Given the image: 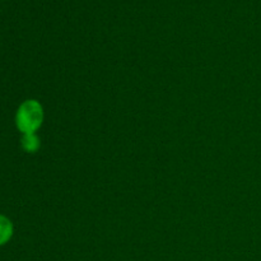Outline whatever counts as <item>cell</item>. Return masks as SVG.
Masks as SVG:
<instances>
[{
  "label": "cell",
  "instance_id": "obj_1",
  "mask_svg": "<svg viewBox=\"0 0 261 261\" xmlns=\"http://www.w3.org/2000/svg\"><path fill=\"white\" fill-rule=\"evenodd\" d=\"M42 106L36 99H27L23 102L15 114V125L22 134L36 133L38 127L42 125Z\"/></svg>",
  "mask_w": 261,
  "mask_h": 261
},
{
  "label": "cell",
  "instance_id": "obj_2",
  "mask_svg": "<svg viewBox=\"0 0 261 261\" xmlns=\"http://www.w3.org/2000/svg\"><path fill=\"white\" fill-rule=\"evenodd\" d=\"M13 236V224L5 216L0 214V246L7 244Z\"/></svg>",
  "mask_w": 261,
  "mask_h": 261
},
{
  "label": "cell",
  "instance_id": "obj_3",
  "mask_svg": "<svg viewBox=\"0 0 261 261\" xmlns=\"http://www.w3.org/2000/svg\"><path fill=\"white\" fill-rule=\"evenodd\" d=\"M20 144L22 148L28 153H35L40 148V139L36 135V133H31V134H23L22 139H20Z\"/></svg>",
  "mask_w": 261,
  "mask_h": 261
}]
</instances>
